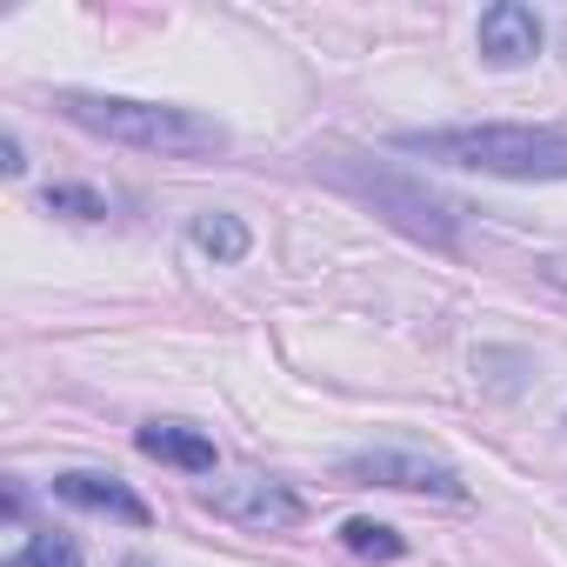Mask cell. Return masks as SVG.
I'll return each mask as SVG.
<instances>
[{
	"instance_id": "6da1fadb",
	"label": "cell",
	"mask_w": 567,
	"mask_h": 567,
	"mask_svg": "<svg viewBox=\"0 0 567 567\" xmlns=\"http://www.w3.org/2000/svg\"><path fill=\"white\" fill-rule=\"evenodd\" d=\"M401 154L467 167V174H501V181H567V127H427V134H394Z\"/></svg>"
},
{
	"instance_id": "7a4b0ae2",
	"label": "cell",
	"mask_w": 567,
	"mask_h": 567,
	"mask_svg": "<svg viewBox=\"0 0 567 567\" xmlns=\"http://www.w3.org/2000/svg\"><path fill=\"white\" fill-rule=\"evenodd\" d=\"M54 114H68L74 127H87L101 141L141 147V154H167V161H194V154H220L227 147V127L220 121H207L194 107L127 101V94H74V87H61L54 94Z\"/></svg>"
},
{
	"instance_id": "3957f363",
	"label": "cell",
	"mask_w": 567,
	"mask_h": 567,
	"mask_svg": "<svg viewBox=\"0 0 567 567\" xmlns=\"http://www.w3.org/2000/svg\"><path fill=\"white\" fill-rule=\"evenodd\" d=\"M200 507L234 520V527H254V534H288L301 527V494H288L280 481H260V474H240V481H207L200 487Z\"/></svg>"
},
{
	"instance_id": "277c9868",
	"label": "cell",
	"mask_w": 567,
	"mask_h": 567,
	"mask_svg": "<svg viewBox=\"0 0 567 567\" xmlns=\"http://www.w3.org/2000/svg\"><path fill=\"white\" fill-rule=\"evenodd\" d=\"M341 474H348L354 487H401V494H447V501L467 494V481H461L447 461L421 454V447H368V454L341 461Z\"/></svg>"
},
{
	"instance_id": "5b68a950",
	"label": "cell",
	"mask_w": 567,
	"mask_h": 567,
	"mask_svg": "<svg viewBox=\"0 0 567 567\" xmlns=\"http://www.w3.org/2000/svg\"><path fill=\"white\" fill-rule=\"evenodd\" d=\"M54 501L87 507V514H114V520H127V527H147V520H154V514H147V501H141L127 481H114V474H87V467L54 474Z\"/></svg>"
},
{
	"instance_id": "8992f818",
	"label": "cell",
	"mask_w": 567,
	"mask_h": 567,
	"mask_svg": "<svg viewBox=\"0 0 567 567\" xmlns=\"http://www.w3.org/2000/svg\"><path fill=\"white\" fill-rule=\"evenodd\" d=\"M540 54V21L534 8H520V0H494V8L481 14V61L494 68H520Z\"/></svg>"
},
{
	"instance_id": "52a82bcc",
	"label": "cell",
	"mask_w": 567,
	"mask_h": 567,
	"mask_svg": "<svg viewBox=\"0 0 567 567\" xmlns=\"http://www.w3.org/2000/svg\"><path fill=\"white\" fill-rule=\"evenodd\" d=\"M141 454L167 461V467H187V474H214V441L200 427H181V421H147L141 434Z\"/></svg>"
},
{
	"instance_id": "ba28073f",
	"label": "cell",
	"mask_w": 567,
	"mask_h": 567,
	"mask_svg": "<svg viewBox=\"0 0 567 567\" xmlns=\"http://www.w3.org/2000/svg\"><path fill=\"white\" fill-rule=\"evenodd\" d=\"M194 247H200V254H214V260L227 267V260H247L254 234H247L234 214H200V220H194Z\"/></svg>"
},
{
	"instance_id": "9c48e42d",
	"label": "cell",
	"mask_w": 567,
	"mask_h": 567,
	"mask_svg": "<svg viewBox=\"0 0 567 567\" xmlns=\"http://www.w3.org/2000/svg\"><path fill=\"white\" fill-rule=\"evenodd\" d=\"M341 547L361 554V560H401V534L381 527V520H348L341 527Z\"/></svg>"
},
{
	"instance_id": "30bf717a",
	"label": "cell",
	"mask_w": 567,
	"mask_h": 567,
	"mask_svg": "<svg viewBox=\"0 0 567 567\" xmlns=\"http://www.w3.org/2000/svg\"><path fill=\"white\" fill-rule=\"evenodd\" d=\"M8 567H81V547H74L68 534H34Z\"/></svg>"
},
{
	"instance_id": "8fae6325",
	"label": "cell",
	"mask_w": 567,
	"mask_h": 567,
	"mask_svg": "<svg viewBox=\"0 0 567 567\" xmlns=\"http://www.w3.org/2000/svg\"><path fill=\"white\" fill-rule=\"evenodd\" d=\"M41 200H48V214H68V220H101L107 214V200L94 187H48Z\"/></svg>"
},
{
	"instance_id": "7c38bea8",
	"label": "cell",
	"mask_w": 567,
	"mask_h": 567,
	"mask_svg": "<svg viewBox=\"0 0 567 567\" xmlns=\"http://www.w3.org/2000/svg\"><path fill=\"white\" fill-rule=\"evenodd\" d=\"M0 167H8V174H21L28 161H21V141L14 134H0Z\"/></svg>"
},
{
	"instance_id": "4fadbf2b",
	"label": "cell",
	"mask_w": 567,
	"mask_h": 567,
	"mask_svg": "<svg viewBox=\"0 0 567 567\" xmlns=\"http://www.w3.org/2000/svg\"><path fill=\"white\" fill-rule=\"evenodd\" d=\"M547 280H554V288H567V254H560V260H547Z\"/></svg>"
}]
</instances>
